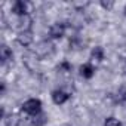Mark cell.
Returning a JSON list of instances; mask_svg holds the SVG:
<instances>
[{"label": "cell", "mask_w": 126, "mask_h": 126, "mask_svg": "<svg viewBox=\"0 0 126 126\" xmlns=\"http://www.w3.org/2000/svg\"><path fill=\"white\" fill-rule=\"evenodd\" d=\"M70 98V95L65 92V91H62V89H56V91H53L52 92V99H53V102L55 104H64L67 99Z\"/></svg>", "instance_id": "obj_2"}, {"label": "cell", "mask_w": 126, "mask_h": 126, "mask_svg": "<svg viewBox=\"0 0 126 126\" xmlns=\"http://www.w3.org/2000/svg\"><path fill=\"white\" fill-rule=\"evenodd\" d=\"M92 58L94 59H96V61H101L102 58H104V52H102V49L98 46V47H95L94 50H92Z\"/></svg>", "instance_id": "obj_9"}, {"label": "cell", "mask_w": 126, "mask_h": 126, "mask_svg": "<svg viewBox=\"0 0 126 126\" xmlns=\"http://www.w3.org/2000/svg\"><path fill=\"white\" fill-rule=\"evenodd\" d=\"M94 74H95V68H94L91 64H83V65L80 67V76H82V77L91 79Z\"/></svg>", "instance_id": "obj_4"}, {"label": "cell", "mask_w": 126, "mask_h": 126, "mask_svg": "<svg viewBox=\"0 0 126 126\" xmlns=\"http://www.w3.org/2000/svg\"><path fill=\"white\" fill-rule=\"evenodd\" d=\"M40 108H42V101L40 99H36V98H31L28 101H25L22 104V110L27 113V114H31V116H36L40 113Z\"/></svg>", "instance_id": "obj_1"}, {"label": "cell", "mask_w": 126, "mask_h": 126, "mask_svg": "<svg viewBox=\"0 0 126 126\" xmlns=\"http://www.w3.org/2000/svg\"><path fill=\"white\" fill-rule=\"evenodd\" d=\"M117 102H126V88H122L117 92Z\"/></svg>", "instance_id": "obj_11"}, {"label": "cell", "mask_w": 126, "mask_h": 126, "mask_svg": "<svg viewBox=\"0 0 126 126\" xmlns=\"http://www.w3.org/2000/svg\"><path fill=\"white\" fill-rule=\"evenodd\" d=\"M46 122H47V117L45 114H42V113H39V114L31 117V125L33 126H43Z\"/></svg>", "instance_id": "obj_6"}, {"label": "cell", "mask_w": 126, "mask_h": 126, "mask_svg": "<svg viewBox=\"0 0 126 126\" xmlns=\"http://www.w3.org/2000/svg\"><path fill=\"white\" fill-rule=\"evenodd\" d=\"M12 58V50L8 47V46H2V61L3 62H6V61H9Z\"/></svg>", "instance_id": "obj_8"}, {"label": "cell", "mask_w": 126, "mask_h": 126, "mask_svg": "<svg viewBox=\"0 0 126 126\" xmlns=\"http://www.w3.org/2000/svg\"><path fill=\"white\" fill-rule=\"evenodd\" d=\"M18 123H19V119H18V116H9L8 119H6V126H18Z\"/></svg>", "instance_id": "obj_10"}, {"label": "cell", "mask_w": 126, "mask_h": 126, "mask_svg": "<svg viewBox=\"0 0 126 126\" xmlns=\"http://www.w3.org/2000/svg\"><path fill=\"white\" fill-rule=\"evenodd\" d=\"M104 126H122V123L116 119V117H108L104 123Z\"/></svg>", "instance_id": "obj_12"}, {"label": "cell", "mask_w": 126, "mask_h": 126, "mask_svg": "<svg viewBox=\"0 0 126 126\" xmlns=\"http://www.w3.org/2000/svg\"><path fill=\"white\" fill-rule=\"evenodd\" d=\"M64 33H65V25L64 24H53L50 27V31H49L50 37H53V39L62 37V36H64Z\"/></svg>", "instance_id": "obj_3"}, {"label": "cell", "mask_w": 126, "mask_h": 126, "mask_svg": "<svg viewBox=\"0 0 126 126\" xmlns=\"http://www.w3.org/2000/svg\"><path fill=\"white\" fill-rule=\"evenodd\" d=\"M125 12H126V8H125Z\"/></svg>", "instance_id": "obj_13"}, {"label": "cell", "mask_w": 126, "mask_h": 126, "mask_svg": "<svg viewBox=\"0 0 126 126\" xmlns=\"http://www.w3.org/2000/svg\"><path fill=\"white\" fill-rule=\"evenodd\" d=\"M12 12L16 15H25L27 14V5L24 2H15L12 5Z\"/></svg>", "instance_id": "obj_5"}, {"label": "cell", "mask_w": 126, "mask_h": 126, "mask_svg": "<svg viewBox=\"0 0 126 126\" xmlns=\"http://www.w3.org/2000/svg\"><path fill=\"white\" fill-rule=\"evenodd\" d=\"M18 40H19V43H21V45H28V43L31 42V34H30L28 31H25V30H24V31L19 34Z\"/></svg>", "instance_id": "obj_7"}]
</instances>
